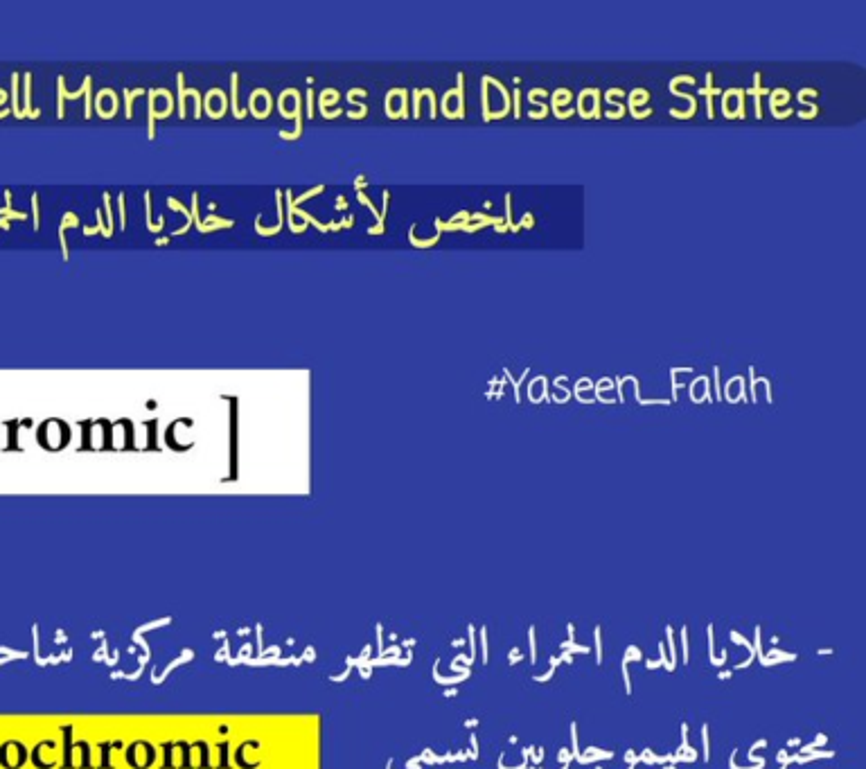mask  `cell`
<instances>
[{"label": "cell", "mask_w": 866, "mask_h": 769, "mask_svg": "<svg viewBox=\"0 0 866 769\" xmlns=\"http://www.w3.org/2000/svg\"><path fill=\"white\" fill-rule=\"evenodd\" d=\"M440 109H443L445 118L449 120L465 118V75L463 73L456 75V88H449V91L443 95Z\"/></svg>", "instance_id": "6da1fadb"}, {"label": "cell", "mask_w": 866, "mask_h": 769, "mask_svg": "<svg viewBox=\"0 0 866 769\" xmlns=\"http://www.w3.org/2000/svg\"><path fill=\"white\" fill-rule=\"evenodd\" d=\"M600 102H603V95H600V88H582L578 93V109L576 113L582 120H598L603 113H600Z\"/></svg>", "instance_id": "7a4b0ae2"}, {"label": "cell", "mask_w": 866, "mask_h": 769, "mask_svg": "<svg viewBox=\"0 0 866 769\" xmlns=\"http://www.w3.org/2000/svg\"><path fill=\"white\" fill-rule=\"evenodd\" d=\"M722 116L727 120H745V91L742 88H727L722 93Z\"/></svg>", "instance_id": "3957f363"}, {"label": "cell", "mask_w": 866, "mask_h": 769, "mask_svg": "<svg viewBox=\"0 0 866 769\" xmlns=\"http://www.w3.org/2000/svg\"><path fill=\"white\" fill-rule=\"evenodd\" d=\"M724 400L729 404H738V402H749L747 397V384L745 377L733 375L727 384H724Z\"/></svg>", "instance_id": "277c9868"}, {"label": "cell", "mask_w": 866, "mask_h": 769, "mask_svg": "<svg viewBox=\"0 0 866 769\" xmlns=\"http://www.w3.org/2000/svg\"><path fill=\"white\" fill-rule=\"evenodd\" d=\"M688 395H691L693 404H702V402H713L711 397V379L704 375H697L691 386H688Z\"/></svg>", "instance_id": "5b68a950"}, {"label": "cell", "mask_w": 866, "mask_h": 769, "mask_svg": "<svg viewBox=\"0 0 866 769\" xmlns=\"http://www.w3.org/2000/svg\"><path fill=\"white\" fill-rule=\"evenodd\" d=\"M571 100H573V93L569 91V88H555V91L551 93V106H549V109L553 111V116L558 118L560 113L564 111V106H569Z\"/></svg>", "instance_id": "8992f818"}, {"label": "cell", "mask_w": 866, "mask_h": 769, "mask_svg": "<svg viewBox=\"0 0 866 769\" xmlns=\"http://www.w3.org/2000/svg\"><path fill=\"white\" fill-rule=\"evenodd\" d=\"M767 97H770V111H772V116H774V113L783 111V106L792 100V93L788 91V88L779 86V88H772L770 95H767Z\"/></svg>", "instance_id": "52a82bcc"}, {"label": "cell", "mask_w": 866, "mask_h": 769, "mask_svg": "<svg viewBox=\"0 0 866 769\" xmlns=\"http://www.w3.org/2000/svg\"><path fill=\"white\" fill-rule=\"evenodd\" d=\"M648 102H650V91H645V88H634L630 97H627L625 111L627 113L639 111V106H648Z\"/></svg>", "instance_id": "ba28073f"}, {"label": "cell", "mask_w": 866, "mask_h": 769, "mask_svg": "<svg viewBox=\"0 0 866 769\" xmlns=\"http://www.w3.org/2000/svg\"><path fill=\"white\" fill-rule=\"evenodd\" d=\"M481 109H483V120L490 122L492 109H490V84H488V75L481 77Z\"/></svg>", "instance_id": "9c48e42d"}, {"label": "cell", "mask_w": 866, "mask_h": 769, "mask_svg": "<svg viewBox=\"0 0 866 769\" xmlns=\"http://www.w3.org/2000/svg\"><path fill=\"white\" fill-rule=\"evenodd\" d=\"M530 375V368H524V373H521V377L519 379H515L512 377V373L508 368H503V377L508 379V382H512V386H515V402L519 404L521 402V384H524V379Z\"/></svg>", "instance_id": "30bf717a"}, {"label": "cell", "mask_w": 866, "mask_h": 769, "mask_svg": "<svg viewBox=\"0 0 866 769\" xmlns=\"http://www.w3.org/2000/svg\"><path fill=\"white\" fill-rule=\"evenodd\" d=\"M817 93H819V91H815V88H810V86L801 88V91L797 93V104L806 106L808 111H810V109H819V106H817L815 102H810V100H808V97H817Z\"/></svg>", "instance_id": "8fae6325"}, {"label": "cell", "mask_w": 866, "mask_h": 769, "mask_svg": "<svg viewBox=\"0 0 866 769\" xmlns=\"http://www.w3.org/2000/svg\"><path fill=\"white\" fill-rule=\"evenodd\" d=\"M758 384H761V377H756V368L749 366V402H758Z\"/></svg>", "instance_id": "7c38bea8"}, {"label": "cell", "mask_w": 866, "mask_h": 769, "mask_svg": "<svg viewBox=\"0 0 866 769\" xmlns=\"http://www.w3.org/2000/svg\"><path fill=\"white\" fill-rule=\"evenodd\" d=\"M409 240H411V244L415 246V249H429V246H433V244H438V242H440V233H436L433 237H429V240H418V237H415V226H411V235H409Z\"/></svg>", "instance_id": "4fadbf2b"}, {"label": "cell", "mask_w": 866, "mask_h": 769, "mask_svg": "<svg viewBox=\"0 0 866 769\" xmlns=\"http://www.w3.org/2000/svg\"><path fill=\"white\" fill-rule=\"evenodd\" d=\"M770 91H772V88H765V86L761 84V73H754V86H751V88H747V91H745V95L763 97V95H770Z\"/></svg>", "instance_id": "5bb4252c"}, {"label": "cell", "mask_w": 866, "mask_h": 769, "mask_svg": "<svg viewBox=\"0 0 866 769\" xmlns=\"http://www.w3.org/2000/svg\"><path fill=\"white\" fill-rule=\"evenodd\" d=\"M549 95L544 91V88H533V91H528V104H533V106H539V109H546V104H544V97Z\"/></svg>", "instance_id": "9a60e30c"}, {"label": "cell", "mask_w": 866, "mask_h": 769, "mask_svg": "<svg viewBox=\"0 0 866 769\" xmlns=\"http://www.w3.org/2000/svg\"><path fill=\"white\" fill-rule=\"evenodd\" d=\"M555 388H558V395H553L551 400H553V402H558V404H567V402L571 400V391H569V388H567V386H562V384L558 382V379H555Z\"/></svg>", "instance_id": "2e32d148"}, {"label": "cell", "mask_w": 866, "mask_h": 769, "mask_svg": "<svg viewBox=\"0 0 866 769\" xmlns=\"http://www.w3.org/2000/svg\"><path fill=\"white\" fill-rule=\"evenodd\" d=\"M533 226H535V217H533V212H526L524 217H521V222L519 224H515V228H512V233H519L521 228H526V231H533Z\"/></svg>", "instance_id": "e0dca14e"}, {"label": "cell", "mask_w": 866, "mask_h": 769, "mask_svg": "<svg viewBox=\"0 0 866 769\" xmlns=\"http://www.w3.org/2000/svg\"><path fill=\"white\" fill-rule=\"evenodd\" d=\"M582 391H594V382H591L589 377H580L578 384L573 386V393H576V395H580Z\"/></svg>", "instance_id": "ac0fdd59"}, {"label": "cell", "mask_w": 866, "mask_h": 769, "mask_svg": "<svg viewBox=\"0 0 866 769\" xmlns=\"http://www.w3.org/2000/svg\"><path fill=\"white\" fill-rule=\"evenodd\" d=\"M510 97H512V116L521 118V91L519 88H515Z\"/></svg>", "instance_id": "d6986e66"}, {"label": "cell", "mask_w": 866, "mask_h": 769, "mask_svg": "<svg viewBox=\"0 0 866 769\" xmlns=\"http://www.w3.org/2000/svg\"><path fill=\"white\" fill-rule=\"evenodd\" d=\"M702 745H704V760L711 758V740H709V724H704L702 727Z\"/></svg>", "instance_id": "ffe728a7"}, {"label": "cell", "mask_w": 866, "mask_h": 769, "mask_svg": "<svg viewBox=\"0 0 866 769\" xmlns=\"http://www.w3.org/2000/svg\"><path fill=\"white\" fill-rule=\"evenodd\" d=\"M503 224L508 226V233L512 231V194L506 192V217H503Z\"/></svg>", "instance_id": "44dd1931"}, {"label": "cell", "mask_w": 866, "mask_h": 769, "mask_svg": "<svg viewBox=\"0 0 866 769\" xmlns=\"http://www.w3.org/2000/svg\"><path fill=\"white\" fill-rule=\"evenodd\" d=\"M713 382H715V397L713 400L722 402V382H720V366L713 368Z\"/></svg>", "instance_id": "7402d4cb"}, {"label": "cell", "mask_w": 866, "mask_h": 769, "mask_svg": "<svg viewBox=\"0 0 866 769\" xmlns=\"http://www.w3.org/2000/svg\"><path fill=\"white\" fill-rule=\"evenodd\" d=\"M594 639H596V664H603V641H600V627L594 630Z\"/></svg>", "instance_id": "603a6c76"}, {"label": "cell", "mask_w": 866, "mask_h": 769, "mask_svg": "<svg viewBox=\"0 0 866 769\" xmlns=\"http://www.w3.org/2000/svg\"><path fill=\"white\" fill-rule=\"evenodd\" d=\"M571 745H573V756H580V749H578V724L576 722H571Z\"/></svg>", "instance_id": "cb8c5ba5"}, {"label": "cell", "mask_w": 866, "mask_h": 769, "mask_svg": "<svg viewBox=\"0 0 866 769\" xmlns=\"http://www.w3.org/2000/svg\"><path fill=\"white\" fill-rule=\"evenodd\" d=\"M528 639H530V661H537V643H535V627H530V632H528Z\"/></svg>", "instance_id": "d4e9b609"}, {"label": "cell", "mask_w": 866, "mask_h": 769, "mask_svg": "<svg viewBox=\"0 0 866 769\" xmlns=\"http://www.w3.org/2000/svg\"><path fill=\"white\" fill-rule=\"evenodd\" d=\"M666 636H668V645H670V650H673V661H670V670L675 668V659H677V654H675V641H673V627H666Z\"/></svg>", "instance_id": "484cf974"}, {"label": "cell", "mask_w": 866, "mask_h": 769, "mask_svg": "<svg viewBox=\"0 0 866 769\" xmlns=\"http://www.w3.org/2000/svg\"><path fill=\"white\" fill-rule=\"evenodd\" d=\"M623 679H625V691H627V695H632V679H630V668H627V664L623 661Z\"/></svg>", "instance_id": "4316f807"}, {"label": "cell", "mask_w": 866, "mask_h": 769, "mask_svg": "<svg viewBox=\"0 0 866 769\" xmlns=\"http://www.w3.org/2000/svg\"><path fill=\"white\" fill-rule=\"evenodd\" d=\"M481 643H483V664H488V630H481Z\"/></svg>", "instance_id": "83f0119b"}, {"label": "cell", "mask_w": 866, "mask_h": 769, "mask_svg": "<svg viewBox=\"0 0 866 769\" xmlns=\"http://www.w3.org/2000/svg\"><path fill=\"white\" fill-rule=\"evenodd\" d=\"M682 652H684V664H688V627H682Z\"/></svg>", "instance_id": "f1b7e54d"}, {"label": "cell", "mask_w": 866, "mask_h": 769, "mask_svg": "<svg viewBox=\"0 0 866 769\" xmlns=\"http://www.w3.org/2000/svg\"><path fill=\"white\" fill-rule=\"evenodd\" d=\"M616 97H625V91H623V88H609V91L605 93V102H607V100H616Z\"/></svg>", "instance_id": "f546056e"}, {"label": "cell", "mask_w": 866, "mask_h": 769, "mask_svg": "<svg viewBox=\"0 0 866 769\" xmlns=\"http://www.w3.org/2000/svg\"><path fill=\"white\" fill-rule=\"evenodd\" d=\"M630 116L634 118V120H645V118H650L652 116V109H639V111H630Z\"/></svg>", "instance_id": "4dcf8cb0"}, {"label": "cell", "mask_w": 866, "mask_h": 769, "mask_svg": "<svg viewBox=\"0 0 866 769\" xmlns=\"http://www.w3.org/2000/svg\"><path fill=\"white\" fill-rule=\"evenodd\" d=\"M546 116H549V106H546V109H542V111H530L528 113L530 120H544Z\"/></svg>", "instance_id": "1f68e13d"}, {"label": "cell", "mask_w": 866, "mask_h": 769, "mask_svg": "<svg viewBox=\"0 0 866 769\" xmlns=\"http://www.w3.org/2000/svg\"><path fill=\"white\" fill-rule=\"evenodd\" d=\"M797 116L801 118V120H812V118H817L819 116V109H810V111H799Z\"/></svg>", "instance_id": "d6a6232c"}, {"label": "cell", "mask_w": 866, "mask_h": 769, "mask_svg": "<svg viewBox=\"0 0 866 769\" xmlns=\"http://www.w3.org/2000/svg\"><path fill=\"white\" fill-rule=\"evenodd\" d=\"M625 109H621V111H605V116L609 118V120H621L623 116H625Z\"/></svg>", "instance_id": "836d02e7"}, {"label": "cell", "mask_w": 866, "mask_h": 769, "mask_svg": "<svg viewBox=\"0 0 866 769\" xmlns=\"http://www.w3.org/2000/svg\"><path fill=\"white\" fill-rule=\"evenodd\" d=\"M794 113V109H783V111H779V113H774V118L776 120H785V118H790Z\"/></svg>", "instance_id": "e575fe53"}, {"label": "cell", "mask_w": 866, "mask_h": 769, "mask_svg": "<svg viewBox=\"0 0 866 769\" xmlns=\"http://www.w3.org/2000/svg\"><path fill=\"white\" fill-rule=\"evenodd\" d=\"M729 767H731V769H742V767H738V765H736V749H733V754H731V760H729ZM745 769H763V767H745Z\"/></svg>", "instance_id": "d590c367"}, {"label": "cell", "mask_w": 866, "mask_h": 769, "mask_svg": "<svg viewBox=\"0 0 866 769\" xmlns=\"http://www.w3.org/2000/svg\"><path fill=\"white\" fill-rule=\"evenodd\" d=\"M659 654H661V661H659V664L668 668V659H666V645H664V643H661V645H659Z\"/></svg>", "instance_id": "8d00e7d4"}, {"label": "cell", "mask_w": 866, "mask_h": 769, "mask_svg": "<svg viewBox=\"0 0 866 769\" xmlns=\"http://www.w3.org/2000/svg\"><path fill=\"white\" fill-rule=\"evenodd\" d=\"M472 747H474V758L479 756V742H476V736H472Z\"/></svg>", "instance_id": "74e56055"}, {"label": "cell", "mask_w": 866, "mask_h": 769, "mask_svg": "<svg viewBox=\"0 0 866 769\" xmlns=\"http://www.w3.org/2000/svg\"><path fill=\"white\" fill-rule=\"evenodd\" d=\"M494 231H497V233H508V226L506 224H499V226H494Z\"/></svg>", "instance_id": "f35d334b"}, {"label": "cell", "mask_w": 866, "mask_h": 769, "mask_svg": "<svg viewBox=\"0 0 866 769\" xmlns=\"http://www.w3.org/2000/svg\"><path fill=\"white\" fill-rule=\"evenodd\" d=\"M758 747H767V740H761V742H756V745H754V747H751V749H758Z\"/></svg>", "instance_id": "ab89813d"}, {"label": "cell", "mask_w": 866, "mask_h": 769, "mask_svg": "<svg viewBox=\"0 0 866 769\" xmlns=\"http://www.w3.org/2000/svg\"><path fill=\"white\" fill-rule=\"evenodd\" d=\"M794 745H799V740H797V738H792V740H788V747H794Z\"/></svg>", "instance_id": "60d3db41"}, {"label": "cell", "mask_w": 866, "mask_h": 769, "mask_svg": "<svg viewBox=\"0 0 866 769\" xmlns=\"http://www.w3.org/2000/svg\"><path fill=\"white\" fill-rule=\"evenodd\" d=\"M729 677H731L729 670H724V673H720V679H729Z\"/></svg>", "instance_id": "b9f144b4"}, {"label": "cell", "mask_w": 866, "mask_h": 769, "mask_svg": "<svg viewBox=\"0 0 866 769\" xmlns=\"http://www.w3.org/2000/svg\"><path fill=\"white\" fill-rule=\"evenodd\" d=\"M664 769H675V765H670V767H664Z\"/></svg>", "instance_id": "7bdbcfd3"}, {"label": "cell", "mask_w": 866, "mask_h": 769, "mask_svg": "<svg viewBox=\"0 0 866 769\" xmlns=\"http://www.w3.org/2000/svg\"><path fill=\"white\" fill-rule=\"evenodd\" d=\"M781 769H788V765H781Z\"/></svg>", "instance_id": "ee69618b"}, {"label": "cell", "mask_w": 866, "mask_h": 769, "mask_svg": "<svg viewBox=\"0 0 866 769\" xmlns=\"http://www.w3.org/2000/svg\"><path fill=\"white\" fill-rule=\"evenodd\" d=\"M627 769H634V767H632V765H630V767H627Z\"/></svg>", "instance_id": "f6af8a7d"}]
</instances>
